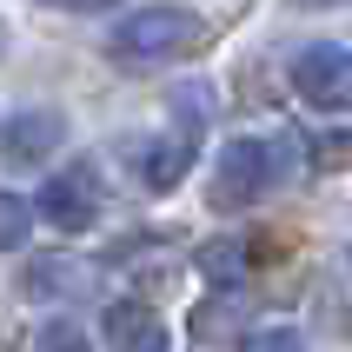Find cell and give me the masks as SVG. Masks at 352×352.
Returning <instances> with one entry per match:
<instances>
[{
    "label": "cell",
    "instance_id": "obj_1",
    "mask_svg": "<svg viewBox=\"0 0 352 352\" xmlns=\"http://www.w3.org/2000/svg\"><path fill=\"white\" fill-rule=\"evenodd\" d=\"M299 173V146L279 133H246V140H226V153L213 166V206L219 213H239V206H253V199L279 193L286 179Z\"/></svg>",
    "mask_w": 352,
    "mask_h": 352
},
{
    "label": "cell",
    "instance_id": "obj_2",
    "mask_svg": "<svg viewBox=\"0 0 352 352\" xmlns=\"http://www.w3.org/2000/svg\"><path fill=\"white\" fill-rule=\"evenodd\" d=\"M199 40H206L199 14H186V7H140V14L113 20L107 54H113L120 67H173V60L193 54Z\"/></svg>",
    "mask_w": 352,
    "mask_h": 352
},
{
    "label": "cell",
    "instance_id": "obj_3",
    "mask_svg": "<svg viewBox=\"0 0 352 352\" xmlns=\"http://www.w3.org/2000/svg\"><path fill=\"white\" fill-rule=\"evenodd\" d=\"M293 87L319 113H346L352 107V47H333V40L306 47V54L293 60Z\"/></svg>",
    "mask_w": 352,
    "mask_h": 352
},
{
    "label": "cell",
    "instance_id": "obj_4",
    "mask_svg": "<svg viewBox=\"0 0 352 352\" xmlns=\"http://www.w3.org/2000/svg\"><path fill=\"white\" fill-rule=\"evenodd\" d=\"M40 219L60 226V233H87V226L100 219V179H94V166H67V173L47 179V186H40Z\"/></svg>",
    "mask_w": 352,
    "mask_h": 352
},
{
    "label": "cell",
    "instance_id": "obj_5",
    "mask_svg": "<svg viewBox=\"0 0 352 352\" xmlns=\"http://www.w3.org/2000/svg\"><path fill=\"white\" fill-rule=\"evenodd\" d=\"M67 140V120L54 113V107H27V113H7L0 120V160L7 166H34V160H47Z\"/></svg>",
    "mask_w": 352,
    "mask_h": 352
},
{
    "label": "cell",
    "instance_id": "obj_6",
    "mask_svg": "<svg viewBox=\"0 0 352 352\" xmlns=\"http://www.w3.org/2000/svg\"><path fill=\"white\" fill-rule=\"evenodd\" d=\"M100 339H107V352H166V319L140 299H113L100 313Z\"/></svg>",
    "mask_w": 352,
    "mask_h": 352
},
{
    "label": "cell",
    "instance_id": "obj_7",
    "mask_svg": "<svg viewBox=\"0 0 352 352\" xmlns=\"http://www.w3.org/2000/svg\"><path fill=\"white\" fill-rule=\"evenodd\" d=\"M193 126H173V133H160L153 146H146V153H140V179H146V186H179V173H186V166H193Z\"/></svg>",
    "mask_w": 352,
    "mask_h": 352
},
{
    "label": "cell",
    "instance_id": "obj_8",
    "mask_svg": "<svg viewBox=\"0 0 352 352\" xmlns=\"http://www.w3.org/2000/svg\"><path fill=\"white\" fill-rule=\"evenodd\" d=\"M199 273L213 279V286H239V279L253 273L246 239H213V246H199Z\"/></svg>",
    "mask_w": 352,
    "mask_h": 352
},
{
    "label": "cell",
    "instance_id": "obj_9",
    "mask_svg": "<svg viewBox=\"0 0 352 352\" xmlns=\"http://www.w3.org/2000/svg\"><path fill=\"white\" fill-rule=\"evenodd\" d=\"M27 233H34V206H27L20 193H7V186H0V253H14Z\"/></svg>",
    "mask_w": 352,
    "mask_h": 352
},
{
    "label": "cell",
    "instance_id": "obj_10",
    "mask_svg": "<svg viewBox=\"0 0 352 352\" xmlns=\"http://www.w3.org/2000/svg\"><path fill=\"white\" fill-rule=\"evenodd\" d=\"M239 352H306V339H299V326H259V333H246Z\"/></svg>",
    "mask_w": 352,
    "mask_h": 352
},
{
    "label": "cell",
    "instance_id": "obj_11",
    "mask_svg": "<svg viewBox=\"0 0 352 352\" xmlns=\"http://www.w3.org/2000/svg\"><path fill=\"white\" fill-rule=\"evenodd\" d=\"M34 352H87V333H80L74 319H54V326H40Z\"/></svg>",
    "mask_w": 352,
    "mask_h": 352
},
{
    "label": "cell",
    "instance_id": "obj_12",
    "mask_svg": "<svg viewBox=\"0 0 352 352\" xmlns=\"http://www.w3.org/2000/svg\"><path fill=\"white\" fill-rule=\"evenodd\" d=\"M47 7H67V14H107V7H120V0H47Z\"/></svg>",
    "mask_w": 352,
    "mask_h": 352
},
{
    "label": "cell",
    "instance_id": "obj_13",
    "mask_svg": "<svg viewBox=\"0 0 352 352\" xmlns=\"http://www.w3.org/2000/svg\"><path fill=\"white\" fill-rule=\"evenodd\" d=\"M293 7H339V0H293Z\"/></svg>",
    "mask_w": 352,
    "mask_h": 352
},
{
    "label": "cell",
    "instance_id": "obj_14",
    "mask_svg": "<svg viewBox=\"0 0 352 352\" xmlns=\"http://www.w3.org/2000/svg\"><path fill=\"white\" fill-rule=\"evenodd\" d=\"M0 54H7V27H0Z\"/></svg>",
    "mask_w": 352,
    "mask_h": 352
}]
</instances>
